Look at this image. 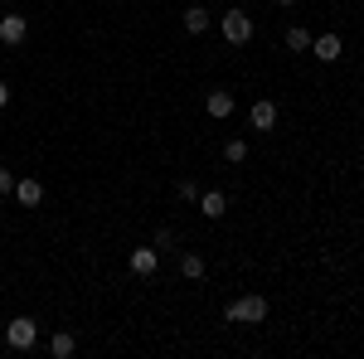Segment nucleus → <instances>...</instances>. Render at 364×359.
Returning a JSON list of instances; mask_svg holds the SVG:
<instances>
[{"label": "nucleus", "instance_id": "1", "mask_svg": "<svg viewBox=\"0 0 364 359\" xmlns=\"http://www.w3.org/2000/svg\"><path fill=\"white\" fill-rule=\"evenodd\" d=\"M224 316L228 326H262L267 321V296H233Z\"/></svg>", "mask_w": 364, "mask_h": 359}, {"label": "nucleus", "instance_id": "2", "mask_svg": "<svg viewBox=\"0 0 364 359\" xmlns=\"http://www.w3.org/2000/svg\"><path fill=\"white\" fill-rule=\"evenodd\" d=\"M5 345H10V350H34V345H39V321H34V316H15V321L5 326Z\"/></svg>", "mask_w": 364, "mask_h": 359}, {"label": "nucleus", "instance_id": "8", "mask_svg": "<svg viewBox=\"0 0 364 359\" xmlns=\"http://www.w3.org/2000/svg\"><path fill=\"white\" fill-rule=\"evenodd\" d=\"M311 54L321 58V63H336L345 54V44H340V34H321V39H311Z\"/></svg>", "mask_w": 364, "mask_h": 359}, {"label": "nucleus", "instance_id": "12", "mask_svg": "<svg viewBox=\"0 0 364 359\" xmlns=\"http://www.w3.org/2000/svg\"><path fill=\"white\" fill-rule=\"evenodd\" d=\"M185 29H190V34H204V29H209V10L190 5V10H185Z\"/></svg>", "mask_w": 364, "mask_h": 359}, {"label": "nucleus", "instance_id": "7", "mask_svg": "<svg viewBox=\"0 0 364 359\" xmlns=\"http://www.w3.org/2000/svg\"><path fill=\"white\" fill-rule=\"evenodd\" d=\"M199 214H204V219H224L228 214V194L224 190H204L199 194Z\"/></svg>", "mask_w": 364, "mask_h": 359}, {"label": "nucleus", "instance_id": "11", "mask_svg": "<svg viewBox=\"0 0 364 359\" xmlns=\"http://www.w3.org/2000/svg\"><path fill=\"white\" fill-rule=\"evenodd\" d=\"M73 350H78V340H73V335H68V331H58L54 340H49V355H54V359H68V355H73Z\"/></svg>", "mask_w": 364, "mask_h": 359}, {"label": "nucleus", "instance_id": "14", "mask_svg": "<svg viewBox=\"0 0 364 359\" xmlns=\"http://www.w3.org/2000/svg\"><path fill=\"white\" fill-rule=\"evenodd\" d=\"M180 272L190 277V282H199V277H204V257H199V252H185V257H180Z\"/></svg>", "mask_w": 364, "mask_h": 359}, {"label": "nucleus", "instance_id": "16", "mask_svg": "<svg viewBox=\"0 0 364 359\" xmlns=\"http://www.w3.org/2000/svg\"><path fill=\"white\" fill-rule=\"evenodd\" d=\"M15 194V170H0V199Z\"/></svg>", "mask_w": 364, "mask_h": 359}, {"label": "nucleus", "instance_id": "17", "mask_svg": "<svg viewBox=\"0 0 364 359\" xmlns=\"http://www.w3.org/2000/svg\"><path fill=\"white\" fill-rule=\"evenodd\" d=\"M0 107H10V87L0 83Z\"/></svg>", "mask_w": 364, "mask_h": 359}, {"label": "nucleus", "instance_id": "9", "mask_svg": "<svg viewBox=\"0 0 364 359\" xmlns=\"http://www.w3.org/2000/svg\"><path fill=\"white\" fill-rule=\"evenodd\" d=\"M156 267H161V248H136L132 252V272L136 277H151Z\"/></svg>", "mask_w": 364, "mask_h": 359}, {"label": "nucleus", "instance_id": "13", "mask_svg": "<svg viewBox=\"0 0 364 359\" xmlns=\"http://www.w3.org/2000/svg\"><path fill=\"white\" fill-rule=\"evenodd\" d=\"M287 49H291V54H306V49H311V34L301 25H291V29H287Z\"/></svg>", "mask_w": 364, "mask_h": 359}, {"label": "nucleus", "instance_id": "6", "mask_svg": "<svg viewBox=\"0 0 364 359\" xmlns=\"http://www.w3.org/2000/svg\"><path fill=\"white\" fill-rule=\"evenodd\" d=\"M25 34H29V25H25V15H0V44H25Z\"/></svg>", "mask_w": 364, "mask_h": 359}, {"label": "nucleus", "instance_id": "4", "mask_svg": "<svg viewBox=\"0 0 364 359\" xmlns=\"http://www.w3.org/2000/svg\"><path fill=\"white\" fill-rule=\"evenodd\" d=\"M15 199H20V209H39L44 204V185L34 175H25V180H15Z\"/></svg>", "mask_w": 364, "mask_h": 359}, {"label": "nucleus", "instance_id": "15", "mask_svg": "<svg viewBox=\"0 0 364 359\" xmlns=\"http://www.w3.org/2000/svg\"><path fill=\"white\" fill-rule=\"evenodd\" d=\"M224 161H228V166H243V161H248V141L233 136V141L224 146Z\"/></svg>", "mask_w": 364, "mask_h": 359}, {"label": "nucleus", "instance_id": "10", "mask_svg": "<svg viewBox=\"0 0 364 359\" xmlns=\"http://www.w3.org/2000/svg\"><path fill=\"white\" fill-rule=\"evenodd\" d=\"M204 107H209V117H219V122H224V117H233V92H224V87H214Z\"/></svg>", "mask_w": 364, "mask_h": 359}, {"label": "nucleus", "instance_id": "3", "mask_svg": "<svg viewBox=\"0 0 364 359\" xmlns=\"http://www.w3.org/2000/svg\"><path fill=\"white\" fill-rule=\"evenodd\" d=\"M219 29H224L228 44H248L252 39V15L248 10H224V15H219Z\"/></svg>", "mask_w": 364, "mask_h": 359}, {"label": "nucleus", "instance_id": "18", "mask_svg": "<svg viewBox=\"0 0 364 359\" xmlns=\"http://www.w3.org/2000/svg\"><path fill=\"white\" fill-rule=\"evenodd\" d=\"M277 5H296V0H277Z\"/></svg>", "mask_w": 364, "mask_h": 359}, {"label": "nucleus", "instance_id": "5", "mask_svg": "<svg viewBox=\"0 0 364 359\" xmlns=\"http://www.w3.org/2000/svg\"><path fill=\"white\" fill-rule=\"evenodd\" d=\"M248 117H252V132H272V127H277V102H272V97H257Z\"/></svg>", "mask_w": 364, "mask_h": 359}]
</instances>
